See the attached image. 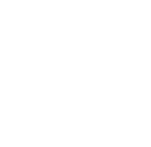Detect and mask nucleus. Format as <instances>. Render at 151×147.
<instances>
[]
</instances>
